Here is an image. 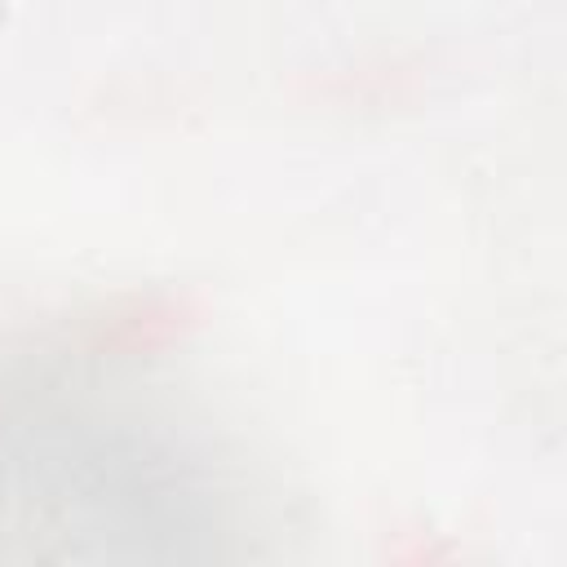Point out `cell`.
<instances>
[{"label": "cell", "mask_w": 567, "mask_h": 567, "mask_svg": "<svg viewBox=\"0 0 567 567\" xmlns=\"http://www.w3.org/2000/svg\"><path fill=\"white\" fill-rule=\"evenodd\" d=\"M199 301L186 292H151V297H124L111 310H102L89 323V350L93 354H155L173 341H182L199 323Z\"/></svg>", "instance_id": "obj_1"}]
</instances>
